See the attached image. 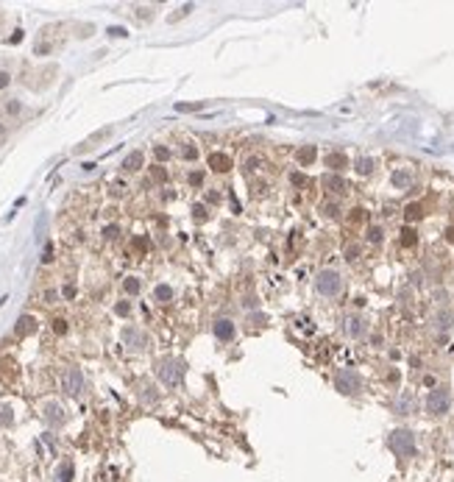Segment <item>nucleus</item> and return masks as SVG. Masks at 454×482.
Segmentation results:
<instances>
[{"instance_id":"nucleus-30","label":"nucleus","mask_w":454,"mask_h":482,"mask_svg":"<svg viewBox=\"0 0 454 482\" xmlns=\"http://www.w3.org/2000/svg\"><path fill=\"white\" fill-rule=\"evenodd\" d=\"M3 112H6V115H20V112H23V103H20V101H6Z\"/></svg>"},{"instance_id":"nucleus-2","label":"nucleus","mask_w":454,"mask_h":482,"mask_svg":"<svg viewBox=\"0 0 454 482\" xmlns=\"http://www.w3.org/2000/svg\"><path fill=\"white\" fill-rule=\"evenodd\" d=\"M388 443H390V449H393L399 457H415V435L410 432V429H393L390 432V438H388Z\"/></svg>"},{"instance_id":"nucleus-47","label":"nucleus","mask_w":454,"mask_h":482,"mask_svg":"<svg viewBox=\"0 0 454 482\" xmlns=\"http://www.w3.org/2000/svg\"><path fill=\"white\" fill-rule=\"evenodd\" d=\"M134 248H139V251H145V248H148V240H145V237H137V240H134Z\"/></svg>"},{"instance_id":"nucleus-35","label":"nucleus","mask_w":454,"mask_h":482,"mask_svg":"<svg viewBox=\"0 0 454 482\" xmlns=\"http://www.w3.org/2000/svg\"><path fill=\"white\" fill-rule=\"evenodd\" d=\"M343 254H346L348 262H354V259L359 257V246H354V243H351V246H346V251H343Z\"/></svg>"},{"instance_id":"nucleus-40","label":"nucleus","mask_w":454,"mask_h":482,"mask_svg":"<svg viewBox=\"0 0 454 482\" xmlns=\"http://www.w3.org/2000/svg\"><path fill=\"white\" fill-rule=\"evenodd\" d=\"M114 312H117V315H128V312H131V304H128V301H117Z\"/></svg>"},{"instance_id":"nucleus-38","label":"nucleus","mask_w":454,"mask_h":482,"mask_svg":"<svg viewBox=\"0 0 454 482\" xmlns=\"http://www.w3.org/2000/svg\"><path fill=\"white\" fill-rule=\"evenodd\" d=\"M42 262H45V265H50V262H53V246H50V243L45 246V251H42Z\"/></svg>"},{"instance_id":"nucleus-25","label":"nucleus","mask_w":454,"mask_h":482,"mask_svg":"<svg viewBox=\"0 0 454 482\" xmlns=\"http://www.w3.org/2000/svg\"><path fill=\"white\" fill-rule=\"evenodd\" d=\"M404 217H407V220H421V217H424V206H421V204H410L404 209Z\"/></svg>"},{"instance_id":"nucleus-53","label":"nucleus","mask_w":454,"mask_h":482,"mask_svg":"<svg viewBox=\"0 0 454 482\" xmlns=\"http://www.w3.org/2000/svg\"><path fill=\"white\" fill-rule=\"evenodd\" d=\"M259 165H262V162H259V159H248V170H257Z\"/></svg>"},{"instance_id":"nucleus-13","label":"nucleus","mask_w":454,"mask_h":482,"mask_svg":"<svg viewBox=\"0 0 454 482\" xmlns=\"http://www.w3.org/2000/svg\"><path fill=\"white\" fill-rule=\"evenodd\" d=\"M34 332H36V320L31 318V315H23V318L17 320V326H14V335H17V338H28Z\"/></svg>"},{"instance_id":"nucleus-11","label":"nucleus","mask_w":454,"mask_h":482,"mask_svg":"<svg viewBox=\"0 0 454 482\" xmlns=\"http://www.w3.org/2000/svg\"><path fill=\"white\" fill-rule=\"evenodd\" d=\"M343 329H346L348 338H362L365 335V320L359 318V315H348V318L343 320Z\"/></svg>"},{"instance_id":"nucleus-37","label":"nucleus","mask_w":454,"mask_h":482,"mask_svg":"<svg viewBox=\"0 0 454 482\" xmlns=\"http://www.w3.org/2000/svg\"><path fill=\"white\" fill-rule=\"evenodd\" d=\"M290 181H293L295 187H307V176L304 173H290Z\"/></svg>"},{"instance_id":"nucleus-9","label":"nucleus","mask_w":454,"mask_h":482,"mask_svg":"<svg viewBox=\"0 0 454 482\" xmlns=\"http://www.w3.org/2000/svg\"><path fill=\"white\" fill-rule=\"evenodd\" d=\"M321 184H323V190H329V193H335V195H343L348 190V181L343 179L340 173H326L321 179Z\"/></svg>"},{"instance_id":"nucleus-8","label":"nucleus","mask_w":454,"mask_h":482,"mask_svg":"<svg viewBox=\"0 0 454 482\" xmlns=\"http://www.w3.org/2000/svg\"><path fill=\"white\" fill-rule=\"evenodd\" d=\"M393 410L399 413V416H412V413L418 410V398H415V393H410V390H404L399 398H396V404H393Z\"/></svg>"},{"instance_id":"nucleus-6","label":"nucleus","mask_w":454,"mask_h":482,"mask_svg":"<svg viewBox=\"0 0 454 482\" xmlns=\"http://www.w3.org/2000/svg\"><path fill=\"white\" fill-rule=\"evenodd\" d=\"M120 338H123V343H126L128 349H134V351H145V349H148V343H150V338L139 329V326H126Z\"/></svg>"},{"instance_id":"nucleus-24","label":"nucleus","mask_w":454,"mask_h":482,"mask_svg":"<svg viewBox=\"0 0 454 482\" xmlns=\"http://www.w3.org/2000/svg\"><path fill=\"white\" fill-rule=\"evenodd\" d=\"M14 424V413L9 404H0V427H12Z\"/></svg>"},{"instance_id":"nucleus-5","label":"nucleus","mask_w":454,"mask_h":482,"mask_svg":"<svg viewBox=\"0 0 454 482\" xmlns=\"http://www.w3.org/2000/svg\"><path fill=\"white\" fill-rule=\"evenodd\" d=\"M335 387L340 393H346V396H354V393H359L362 382H359V374L354 371V368H340V371L335 374Z\"/></svg>"},{"instance_id":"nucleus-15","label":"nucleus","mask_w":454,"mask_h":482,"mask_svg":"<svg viewBox=\"0 0 454 482\" xmlns=\"http://www.w3.org/2000/svg\"><path fill=\"white\" fill-rule=\"evenodd\" d=\"M326 168H332V170H343V168H348V156H346V153H340V151L326 153Z\"/></svg>"},{"instance_id":"nucleus-52","label":"nucleus","mask_w":454,"mask_h":482,"mask_svg":"<svg viewBox=\"0 0 454 482\" xmlns=\"http://www.w3.org/2000/svg\"><path fill=\"white\" fill-rule=\"evenodd\" d=\"M45 298H48V301H56V298H59V293H56V290H48V293H45Z\"/></svg>"},{"instance_id":"nucleus-29","label":"nucleus","mask_w":454,"mask_h":482,"mask_svg":"<svg viewBox=\"0 0 454 482\" xmlns=\"http://www.w3.org/2000/svg\"><path fill=\"white\" fill-rule=\"evenodd\" d=\"M181 156H184L187 162H195V159H198V148H195V145H184V148H181Z\"/></svg>"},{"instance_id":"nucleus-19","label":"nucleus","mask_w":454,"mask_h":482,"mask_svg":"<svg viewBox=\"0 0 454 482\" xmlns=\"http://www.w3.org/2000/svg\"><path fill=\"white\" fill-rule=\"evenodd\" d=\"M373 168H376V162L370 156H359L357 162H354V170H357L359 176H368V173H373Z\"/></svg>"},{"instance_id":"nucleus-3","label":"nucleus","mask_w":454,"mask_h":482,"mask_svg":"<svg viewBox=\"0 0 454 482\" xmlns=\"http://www.w3.org/2000/svg\"><path fill=\"white\" fill-rule=\"evenodd\" d=\"M315 290H318V295L335 298V295L343 290V276L337 271H332V268H326V271H321L315 276Z\"/></svg>"},{"instance_id":"nucleus-26","label":"nucleus","mask_w":454,"mask_h":482,"mask_svg":"<svg viewBox=\"0 0 454 482\" xmlns=\"http://www.w3.org/2000/svg\"><path fill=\"white\" fill-rule=\"evenodd\" d=\"M399 240H401V246H404V248H412L415 243H418V234H415L412 229H401V237H399Z\"/></svg>"},{"instance_id":"nucleus-31","label":"nucleus","mask_w":454,"mask_h":482,"mask_svg":"<svg viewBox=\"0 0 454 482\" xmlns=\"http://www.w3.org/2000/svg\"><path fill=\"white\" fill-rule=\"evenodd\" d=\"M321 212H323L326 217H340V206H337V204H323Z\"/></svg>"},{"instance_id":"nucleus-20","label":"nucleus","mask_w":454,"mask_h":482,"mask_svg":"<svg viewBox=\"0 0 454 482\" xmlns=\"http://www.w3.org/2000/svg\"><path fill=\"white\" fill-rule=\"evenodd\" d=\"M154 295H156V301H159V304H170V301H173V290H170V284H156Z\"/></svg>"},{"instance_id":"nucleus-51","label":"nucleus","mask_w":454,"mask_h":482,"mask_svg":"<svg viewBox=\"0 0 454 482\" xmlns=\"http://www.w3.org/2000/svg\"><path fill=\"white\" fill-rule=\"evenodd\" d=\"M137 17H139V20H145V17L150 20V9H137Z\"/></svg>"},{"instance_id":"nucleus-16","label":"nucleus","mask_w":454,"mask_h":482,"mask_svg":"<svg viewBox=\"0 0 454 482\" xmlns=\"http://www.w3.org/2000/svg\"><path fill=\"white\" fill-rule=\"evenodd\" d=\"M390 181H393L396 190H407L412 184V173H410V170H396V173L390 176Z\"/></svg>"},{"instance_id":"nucleus-32","label":"nucleus","mask_w":454,"mask_h":482,"mask_svg":"<svg viewBox=\"0 0 454 482\" xmlns=\"http://www.w3.org/2000/svg\"><path fill=\"white\" fill-rule=\"evenodd\" d=\"M154 156L159 159V162H168V159H170V148H165V145H156V148H154Z\"/></svg>"},{"instance_id":"nucleus-45","label":"nucleus","mask_w":454,"mask_h":482,"mask_svg":"<svg viewBox=\"0 0 454 482\" xmlns=\"http://www.w3.org/2000/svg\"><path fill=\"white\" fill-rule=\"evenodd\" d=\"M351 220H354V223L365 220V209H351Z\"/></svg>"},{"instance_id":"nucleus-48","label":"nucleus","mask_w":454,"mask_h":482,"mask_svg":"<svg viewBox=\"0 0 454 482\" xmlns=\"http://www.w3.org/2000/svg\"><path fill=\"white\" fill-rule=\"evenodd\" d=\"M64 298H75V284H67L64 287Z\"/></svg>"},{"instance_id":"nucleus-10","label":"nucleus","mask_w":454,"mask_h":482,"mask_svg":"<svg viewBox=\"0 0 454 482\" xmlns=\"http://www.w3.org/2000/svg\"><path fill=\"white\" fill-rule=\"evenodd\" d=\"M45 421H48L50 427H61V424L67 421L64 407H61V404H56V401H48V404H45Z\"/></svg>"},{"instance_id":"nucleus-18","label":"nucleus","mask_w":454,"mask_h":482,"mask_svg":"<svg viewBox=\"0 0 454 482\" xmlns=\"http://www.w3.org/2000/svg\"><path fill=\"white\" fill-rule=\"evenodd\" d=\"M318 156L315 145H304V148H298V153H295V159H298V165H312Z\"/></svg>"},{"instance_id":"nucleus-27","label":"nucleus","mask_w":454,"mask_h":482,"mask_svg":"<svg viewBox=\"0 0 454 482\" xmlns=\"http://www.w3.org/2000/svg\"><path fill=\"white\" fill-rule=\"evenodd\" d=\"M150 179L162 184V181H168V170L162 168V165H156V168H150Z\"/></svg>"},{"instance_id":"nucleus-41","label":"nucleus","mask_w":454,"mask_h":482,"mask_svg":"<svg viewBox=\"0 0 454 482\" xmlns=\"http://www.w3.org/2000/svg\"><path fill=\"white\" fill-rule=\"evenodd\" d=\"M106 34H109V36H120V39H123V36H128V31H126V28H120V25H112Z\"/></svg>"},{"instance_id":"nucleus-39","label":"nucleus","mask_w":454,"mask_h":482,"mask_svg":"<svg viewBox=\"0 0 454 482\" xmlns=\"http://www.w3.org/2000/svg\"><path fill=\"white\" fill-rule=\"evenodd\" d=\"M190 184H192V187H201V184H203V173H201V170L190 173Z\"/></svg>"},{"instance_id":"nucleus-33","label":"nucleus","mask_w":454,"mask_h":482,"mask_svg":"<svg viewBox=\"0 0 454 482\" xmlns=\"http://www.w3.org/2000/svg\"><path fill=\"white\" fill-rule=\"evenodd\" d=\"M192 217H195L198 223H203V220H206V206H203V204H195V206H192Z\"/></svg>"},{"instance_id":"nucleus-55","label":"nucleus","mask_w":454,"mask_h":482,"mask_svg":"<svg viewBox=\"0 0 454 482\" xmlns=\"http://www.w3.org/2000/svg\"><path fill=\"white\" fill-rule=\"evenodd\" d=\"M9 301V298H6V295H3V298H0V307H3V304H6Z\"/></svg>"},{"instance_id":"nucleus-28","label":"nucleus","mask_w":454,"mask_h":482,"mask_svg":"<svg viewBox=\"0 0 454 482\" xmlns=\"http://www.w3.org/2000/svg\"><path fill=\"white\" fill-rule=\"evenodd\" d=\"M382 237H385L382 226H370L368 229V243H382Z\"/></svg>"},{"instance_id":"nucleus-21","label":"nucleus","mask_w":454,"mask_h":482,"mask_svg":"<svg viewBox=\"0 0 454 482\" xmlns=\"http://www.w3.org/2000/svg\"><path fill=\"white\" fill-rule=\"evenodd\" d=\"M72 474H75V465H72L70 460H64L61 468H59V479L56 482H72Z\"/></svg>"},{"instance_id":"nucleus-44","label":"nucleus","mask_w":454,"mask_h":482,"mask_svg":"<svg viewBox=\"0 0 454 482\" xmlns=\"http://www.w3.org/2000/svg\"><path fill=\"white\" fill-rule=\"evenodd\" d=\"M142 396L148 398V401H156V393H154V387H150V385H145V387H142Z\"/></svg>"},{"instance_id":"nucleus-4","label":"nucleus","mask_w":454,"mask_h":482,"mask_svg":"<svg viewBox=\"0 0 454 482\" xmlns=\"http://www.w3.org/2000/svg\"><path fill=\"white\" fill-rule=\"evenodd\" d=\"M448 407H451V396H448L446 387H432L429 396H426V413L429 416H446Z\"/></svg>"},{"instance_id":"nucleus-49","label":"nucleus","mask_w":454,"mask_h":482,"mask_svg":"<svg viewBox=\"0 0 454 482\" xmlns=\"http://www.w3.org/2000/svg\"><path fill=\"white\" fill-rule=\"evenodd\" d=\"M190 12H192V6H190V3H187V6H181V9H179V14H176V17H173V20H179V17H184V14H190Z\"/></svg>"},{"instance_id":"nucleus-1","label":"nucleus","mask_w":454,"mask_h":482,"mask_svg":"<svg viewBox=\"0 0 454 482\" xmlns=\"http://www.w3.org/2000/svg\"><path fill=\"white\" fill-rule=\"evenodd\" d=\"M156 374H159V379L168 387H176L184 379V362L176 360V357H165V360H159V365H156Z\"/></svg>"},{"instance_id":"nucleus-17","label":"nucleus","mask_w":454,"mask_h":482,"mask_svg":"<svg viewBox=\"0 0 454 482\" xmlns=\"http://www.w3.org/2000/svg\"><path fill=\"white\" fill-rule=\"evenodd\" d=\"M215 338L217 340H232L234 338V324L232 320H217L215 324Z\"/></svg>"},{"instance_id":"nucleus-23","label":"nucleus","mask_w":454,"mask_h":482,"mask_svg":"<svg viewBox=\"0 0 454 482\" xmlns=\"http://www.w3.org/2000/svg\"><path fill=\"white\" fill-rule=\"evenodd\" d=\"M123 290H126V293H128V295H137V293H139V290H142V282H139V279H137V276H128V279H126V282H123Z\"/></svg>"},{"instance_id":"nucleus-42","label":"nucleus","mask_w":454,"mask_h":482,"mask_svg":"<svg viewBox=\"0 0 454 482\" xmlns=\"http://www.w3.org/2000/svg\"><path fill=\"white\" fill-rule=\"evenodd\" d=\"M12 84V72H6V70H0V90H6V87Z\"/></svg>"},{"instance_id":"nucleus-43","label":"nucleus","mask_w":454,"mask_h":482,"mask_svg":"<svg viewBox=\"0 0 454 482\" xmlns=\"http://www.w3.org/2000/svg\"><path fill=\"white\" fill-rule=\"evenodd\" d=\"M201 106L203 103H179L176 109H179V112H195V109H201Z\"/></svg>"},{"instance_id":"nucleus-14","label":"nucleus","mask_w":454,"mask_h":482,"mask_svg":"<svg viewBox=\"0 0 454 482\" xmlns=\"http://www.w3.org/2000/svg\"><path fill=\"white\" fill-rule=\"evenodd\" d=\"M209 168L215 170V173H226V170H232V156H226V153H212Z\"/></svg>"},{"instance_id":"nucleus-36","label":"nucleus","mask_w":454,"mask_h":482,"mask_svg":"<svg viewBox=\"0 0 454 482\" xmlns=\"http://www.w3.org/2000/svg\"><path fill=\"white\" fill-rule=\"evenodd\" d=\"M53 332H56V335H67V320L64 318H56L53 320Z\"/></svg>"},{"instance_id":"nucleus-34","label":"nucleus","mask_w":454,"mask_h":482,"mask_svg":"<svg viewBox=\"0 0 454 482\" xmlns=\"http://www.w3.org/2000/svg\"><path fill=\"white\" fill-rule=\"evenodd\" d=\"M117 234H120V226L117 223H109L106 229H103V237H106V240H114Z\"/></svg>"},{"instance_id":"nucleus-7","label":"nucleus","mask_w":454,"mask_h":482,"mask_svg":"<svg viewBox=\"0 0 454 482\" xmlns=\"http://www.w3.org/2000/svg\"><path fill=\"white\" fill-rule=\"evenodd\" d=\"M61 387H64L67 396H78V393L84 390V374H81V368H67L64 376H61Z\"/></svg>"},{"instance_id":"nucleus-22","label":"nucleus","mask_w":454,"mask_h":482,"mask_svg":"<svg viewBox=\"0 0 454 482\" xmlns=\"http://www.w3.org/2000/svg\"><path fill=\"white\" fill-rule=\"evenodd\" d=\"M435 324L440 326V329H448V326L454 324V312H451V309H443V312H437V315H435Z\"/></svg>"},{"instance_id":"nucleus-50","label":"nucleus","mask_w":454,"mask_h":482,"mask_svg":"<svg viewBox=\"0 0 454 482\" xmlns=\"http://www.w3.org/2000/svg\"><path fill=\"white\" fill-rule=\"evenodd\" d=\"M232 209H234V215H240V212H243V206H240V201L234 198V195H232Z\"/></svg>"},{"instance_id":"nucleus-54","label":"nucleus","mask_w":454,"mask_h":482,"mask_svg":"<svg viewBox=\"0 0 454 482\" xmlns=\"http://www.w3.org/2000/svg\"><path fill=\"white\" fill-rule=\"evenodd\" d=\"M446 237H448V240L454 243V229H448V231H446Z\"/></svg>"},{"instance_id":"nucleus-46","label":"nucleus","mask_w":454,"mask_h":482,"mask_svg":"<svg viewBox=\"0 0 454 482\" xmlns=\"http://www.w3.org/2000/svg\"><path fill=\"white\" fill-rule=\"evenodd\" d=\"M206 201H209V204H217V201H220V193H217V190H209V193H206Z\"/></svg>"},{"instance_id":"nucleus-12","label":"nucleus","mask_w":454,"mask_h":482,"mask_svg":"<svg viewBox=\"0 0 454 482\" xmlns=\"http://www.w3.org/2000/svg\"><path fill=\"white\" fill-rule=\"evenodd\" d=\"M142 165H145V153H142V151H131L126 159H123V165H120V168L126 170V173H137Z\"/></svg>"}]
</instances>
